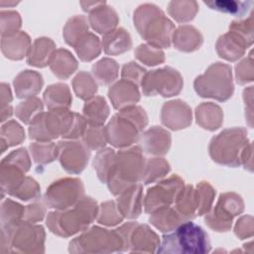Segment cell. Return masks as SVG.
I'll list each match as a JSON object with an SVG mask.
<instances>
[{
	"instance_id": "cell-9",
	"label": "cell",
	"mask_w": 254,
	"mask_h": 254,
	"mask_svg": "<svg viewBox=\"0 0 254 254\" xmlns=\"http://www.w3.org/2000/svg\"><path fill=\"white\" fill-rule=\"evenodd\" d=\"M182 219L184 218L180 217L176 210L170 209L168 206L159 208L157 213H154L153 216L150 217V221L163 232L175 229L181 223Z\"/></svg>"
},
{
	"instance_id": "cell-6",
	"label": "cell",
	"mask_w": 254,
	"mask_h": 254,
	"mask_svg": "<svg viewBox=\"0 0 254 254\" xmlns=\"http://www.w3.org/2000/svg\"><path fill=\"white\" fill-rule=\"evenodd\" d=\"M178 177H173L168 181L161 182L160 185L150 189L147 192L145 207L146 211L150 212L156 209V207H164L168 206L171 202H173L179 194L182 192L183 184Z\"/></svg>"
},
{
	"instance_id": "cell-2",
	"label": "cell",
	"mask_w": 254,
	"mask_h": 254,
	"mask_svg": "<svg viewBox=\"0 0 254 254\" xmlns=\"http://www.w3.org/2000/svg\"><path fill=\"white\" fill-rule=\"evenodd\" d=\"M96 203L90 197H84L80 204L64 213L51 212L47 219V224L51 231L61 235L69 236L85 229L95 216Z\"/></svg>"
},
{
	"instance_id": "cell-8",
	"label": "cell",
	"mask_w": 254,
	"mask_h": 254,
	"mask_svg": "<svg viewBox=\"0 0 254 254\" xmlns=\"http://www.w3.org/2000/svg\"><path fill=\"white\" fill-rule=\"evenodd\" d=\"M138 231L130 232L127 242V250L131 252H155L159 247L157 235L146 225H139Z\"/></svg>"
},
{
	"instance_id": "cell-1",
	"label": "cell",
	"mask_w": 254,
	"mask_h": 254,
	"mask_svg": "<svg viewBox=\"0 0 254 254\" xmlns=\"http://www.w3.org/2000/svg\"><path fill=\"white\" fill-rule=\"evenodd\" d=\"M210 251V242L207 233L191 221L180 223L174 232L163 236L162 245L158 253H207Z\"/></svg>"
},
{
	"instance_id": "cell-7",
	"label": "cell",
	"mask_w": 254,
	"mask_h": 254,
	"mask_svg": "<svg viewBox=\"0 0 254 254\" xmlns=\"http://www.w3.org/2000/svg\"><path fill=\"white\" fill-rule=\"evenodd\" d=\"M17 239L12 240L10 247L21 252H44L45 233L42 226L17 224Z\"/></svg>"
},
{
	"instance_id": "cell-10",
	"label": "cell",
	"mask_w": 254,
	"mask_h": 254,
	"mask_svg": "<svg viewBox=\"0 0 254 254\" xmlns=\"http://www.w3.org/2000/svg\"><path fill=\"white\" fill-rule=\"evenodd\" d=\"M83 111L89 125H101L108 115V107L101 97L86 102Z\"/></svg>"
},
{
	"instance_id": "cell-11",
	"label": "cell",
	"mask_w": 254,
	"mask_h": 254,
	"mask_svg": "<svg viewBox=\"0 0 254 254\" xmlns=\"http://www.w3.org/2000/svg\"><path fill=\"white\" fill-rule=\"evenodd\" d=\"M211 9L221 11L224 13H228L234 15L236 17L244 16L250 8V5L253 2H241V1H212V2H204Z\"/></svg>"
},
{
	"instance_id": "cell-5",
	"label": "cell",
	"mask_w": 254,
	"mask_h": 254,
	"mask_svg": "<svg viewBox=\"0 0 254 254\" xmlns=\"http://www.w3.org/2000/svg\"><path fill=\"white\" fill-rule=\"evenodd\" d=\"M242 210L243 202L239 195L221 194L213 212L205 217V223L216 231H227L231 226L232 218Z\"/></svg>"
},
{
	"instance_id": "cell-4",
	"label": "cell",
	"mask_w": 254,
	"mask_h": 254,
	"mask_svg": "<svg viewBox=\"0 0 254 254\" xmlns=\"http://www.w3.org/2000/svg\"><path fill=\"white\" fill-rule=\"evenodd\" d=\"M101 228L92 227L89 231L72 240L69 243L70 252H113L116 251L113 246L116 247L117 251H124V242L117 231L109 232L99 240Z\"/></svg>"
},
{
	"instance_id": "cell-3",
	"label": "cell",
	"mask_w": 254,
	"mask_h": 254,
	"mask_svg": "<svg viewBox=\"0 0 254 254\" xmlns=\"http://www.w3.org/2000/svg\"><path fill=\"white\" fill-rule=\"evenodd\" d=\"M247 132L234 128L221 132L213 138L209 147L210 156L219 164L235 167L240 164L242 153L247 146Z\"/></svg>"
},
{
	"instance_id": "cell-12",
	"label": "cell",
	"mask_w": 254,
	"mask_h": 254,
	"mask_svg": "<svg viewBox=\"0 0 254 254\" xmlns=\"http://www.w3.org/2000/svg\"><path fill=\"white\" fill-rule=\"evenodd\" d=\"M43 105L42 102L38 98H33L28 100L27 102H22L17 108V115L21 118V120L25 123H29L35 119L34 115L37 112L42 111Z\"/></svg>"
}]
</instances>
